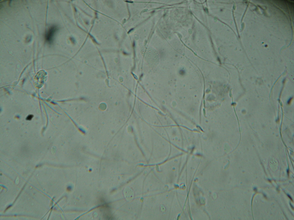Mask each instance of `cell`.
Listing matches in <instances>:
<instances>
[{
  "instance_id": "obj_1",
  "label": "cell",
  "mask_w": 294,
  "mask_h": 220,
  "mask_svg": "<svg viewBox=\"0 0 294 220\" xmlns=\"http://www.w3.org/2000/svg\"><path fill=\"white\" fill-rule=\"evenodd\" d=\"M57 30V27L55 26H52L48 29L45 35V39L47 42H51L52 41V38Z\"/></svg>"
},
{
  "instance_id": "obj_2",
  "label": "cell",
  "mask_w": 294,
  "mask_h": 220,
  "mask_svg": "<svg viewBox=\"0 0 294 220\" xmlns=\"http://www.w3.org/2000/svg\"><path fill=\"white\" fill-rule=\"evenodd\" d=\"M39 73L40 74L41 78H40V76L37 74L36 77V78L37 79L36 81L37 82L36 84H37V87H38V86H39L38 85H39V88H40L41 87L43 84L45 80V79L46 78L47 74L44 71H40Z\"/></svg>"
},
{
  "instance_id": "obj_3",
  "label": "cell",
  "mask_w": 294,
  "mask_h": 220,
  "mask_svg": "<svg viewBox=\"0 0 294 220\" xmlns=\"http://www.w3.org/2000/svg\"><path fill=\"white\" fill-rule=\"evenodd\" d=\"M32 117H33V116H28V118H27V119H28V120H30V119H32Z\"/></svg>"
}]
</instances>
